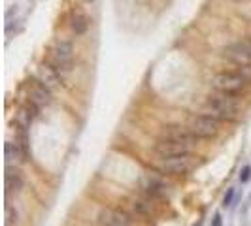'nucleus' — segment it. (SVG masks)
<instances>
[{
	"mask_svg": "<svg viewBox=\"0 0 251 226\" xmlns=\"http://www.w3.org/2000/svg\"><path fill=\"white\" fill-rule=\"evenodd\" d=\"M189 130L201 139H210L215 138L219 134V121L210 117V115H195L189 123Z\"/></svg>",
	"mask_w": 251,
	"mask_h": 226,
	"instance_id": "20e7f679",
	"label": "nucleus"
},
{
	"mask_svg": "<svg viewBox=\"0 0 251 226\" xmlns=\"http://www.w3.org/2000/svg\"><path fill=\"white\" fill-rule=\"evenodd\" d=\"M246 42H248V45H250V49H251V38H248V40H246Z\"/></svg>",
	"mask_w": 251,
	"mask_h": 226,
	"instance_id": "393cba45",
	"label": "nucleus"
},
{
	"mask_svg": "<svg viewBox=\"0 0 251 226\" xmlns=\"http://www.w3.org/2000/svg\"><path fill=\"white\" fill-rule=\"evenodd\" d=\"M163 138L166 139H172V141H179V143H187V145H195L197 143V136L189 130V126L185 128V126L181 125H168L164 126V132H163Z\"/></svg>",
	"mask_w": 251,
	"mask_h": 226,
	"instance_id": "9b49d317",
	"label": "nucleus"
},
{
	"mask_svg": "<svg viewBox=\"0 0 251 226\" xmlns=\"http://www.w3.org/2000/svg\"><path fill=\"white\" fill-rule=\"evenodd\" d=\"M40 110H42V108H40L38 104H34V102H32V100H28V102H26L25 112L28 113V115H30V119H32V121H34V119H38V117H40Z\"/></svg>",
	"mask_w": 251,
	"mask_h": 226,
	"instance_id": "aec40b11",
	"label": "nucleus"
},
{
	"mask_svg": "<svg viewBox=\"0 0 251 226\" xmlns=\"http://www.w3.org/2000/svg\"><path fill=\"white\" fill-rule=\"evenodd\" d=\"M4 219H6V226L19 225V211L13 207L12 203H6V209H4Z\"/></svg>",
	"mask_w": 251,
	"mask_h": 226,
	"instance_id": "f3484780",
	"label": "nucleus"
},
{
	"mask_svg": "<svg viewBox=\"0 0 251 226\" xmlns=\"http://www.w3.org/2000/svg\"><path fill=\"white\" fill-rule=\"evenodd\" d=\"M202 113L214 117L217 121H236L240 113V106L236 102V96L215 92V94H210L206 98L204 106H202Z\"/></svg>",
	"mask_w": 251,
	"mask_h": 226,
	"instance_id": "f257e3e1",
	"label": "nucleus"
},
{
	"mask_svg": "<svg viewBox=\"0 0 251 226\" xmlns=\"http://www.w3.org/2000/svg\"><path fill=\"white\" fill-rule=\"evenodd\" d=\"M212 85L217 92H223L228 96H238L242 90H246L248 81L242 77L240 74L232 72H219L212 77Z\"/></svg>",
	"mask_w": 251,
	"mask_h": 226,
	"instance_id": "f03ea898",
	"label": "nucleus"
},
{
	"mask_svg": "<svg viewBox=\"0 0 251 226\" xmlns=\"http://www.w3.org/2000/svg\"><path fill=\"white\" fill-rule=\"evenodd\" d=\"M28 100H32L34 104H38L40 108L44 106H50L53 102V92H51V87H48L44 81L40 79H32L28 83Z\"/></svg>",
	"mask_w": 251,
	"mask_h": 226,
	"instance_id": "1a4fd4ad",
	"label": "nucleus"
},
{
	"mask_svg": "<svg viewBox=\"0 0 251 226\" xmlns=\"http://www.w3.org/2000/svg\"><path fill=\"white\" fill-rule=\"evenodd\" d=\"M234 200H236V188L234 187H228L225 192V196H223V202H221V205L228 209V207H232L234 205Z\"/></svg>",
	"mask_w": 251,
	"mask_h": 226,
	"instance_id": "6ab92c4d",
	"label": "nucleus"
},
{
	"mask_svg": "<svg viewBox=\"0 0 251 226\" xmlns=\"http://www.w3.org/2000/svg\"><path fill=\"white\" fill-rule=\"evenodd\" d=\"M193 158L191 155H185V157H176V158H166L161 162L159 170L163 174H168V176H185L193 170Z\"/></svg>",
	"mask_w": 251,
	"mask_h": 226,
	"instance_id": "0eeeda50",
	"label": "nucleus"
},
{
	"mask_svg": "<svg viewBox=\"0 0 251 226\" xmlns=\"http://www.w3.org/2000/svg\"><path fill=\"white\" fill-rule=\"evenodd\" d=\"M21 30H23V23H21L19 19H13V21H8V23H6V36L8 38L19 34Z\"/></svg>",
	"mask_w": 251,
	"mask_h": 226,
	"instance_id": "a211bd4d",
	"label": "nucleus"
},
{
	"mask_svg": "<svg viewBox=\"0 0 251 226\" xmlns=\"http://www.w3.org/2000/svg\"><path fill=\"white\" fill-rule=\"evenodd\" d=\"M140 188H142V192L148 194L150 198H164V196L168 194V185L164 183L161 177L151 176V174L142 177Z\"/></svg>",
	"mask_w": 251,
	"mask_h": 226,
	"instance_id": "9d476101",
	"label": "nucleus"
},
{
	"mask_svg": "<svg viewBox=\"0 0 251 226\" xmlns=\"http://www.w3.org/2000/svg\"><path fill=\"white\" fill-rule=\"evenodd\" d=\"M130 211L136 217H150L151 215V203H148L146 200H132L130 202Z\"/></svg>",
	"mask_w": 251,
	"mask_h": 226,
	"instance_id": "dca6fc26",
	"label": "nucleus"
},
{
	"mask_svg": "<svg viewBox=\"0 0 251 226\" xmlns=\"http://www.w3.org/2000/svg\"><path fill=\"white\" fill-rule=\"evenodd\" d=\"M70 28L75 36H83L89 30V19L87 15H83L81 12H75L72 15V21H70Z\"/></svg>",
	"mask_w": 251,
	"mask_h": 226,
	"instance_id": "2eb2a0df",
	"label": "nucleus"
},
{
	"mask_svg": "<svg viewBox=\"0 0 251 226\" xmlns=\"http://www.w3.org/2000/svg\"><path fill=\"white\" fill-rule=\"evenodd\" d=\"M4 155H6V166H19L26 160V155L23 153L21 145L17 141H6Z\"/></svg>",
	"mask_w": 251,
	"mask_h": 226,
	"instance_id": "ddd939ff",
	"label": "nucleus"
},
{
	"mask_svg": "<svg viewBox=\"0 0 251 226\" xmlns=\"http://www.w3.org/2000/svg\"><path fill=\"white\" fill-rule=\"evenodd\" d=\"M251 179V166L248 164V166H244L242 170H240V174H238V181L242 183V185H246L248 181Z\"/></svg>",
	"mask_w": 251,
	"mask_h": 226,
	"instance_id": "412c9836",
	"label": "nucleus"
},
{
	"mask_svg": "<svg viewBox=\"0 0 251 226\" xmlns=\"http://www.w3.org/2000/svg\"><path fill=\"white\" fill-rule=\"evenodd\" d=\"M38 79L44 81L48 87H55V85H61V75L59 70H55L51 64H40L38 66Z\"/></svg>",
	"mask_w": 251,
	"mask_h": 226,
	"instance_id": "4468645a",
	"label": "nucleus"
},
{
	"mask_svg": "<svg viewBox=\"0 0 251 226\" xmlns=\"http://www.w3.org/2000/svg\"><path fill=\"white\" fill-rule=\"evenodd\" d=\"M234 4H246V2H251V0H232Z\"/></svg>",
	"mask_w": 251,
	"mask_h": 226,
	"instance_id": "b1692460",
	"label": "nucleus"
},
{
	"mask_svg": "<svg viewBox=\"0 0 251 226\" xmlns=\"http://www.w3.org/2000/svg\"><path fill=\"white\" fill-rule=\"evenodd\" d=\"M223 55L236 66H251V49L248 42H234L223 49Z\"/></svg>",
	"mask_w": 251,
	"mask_h": 226,
	"instance_id": "423d86ee",
	"label": "nucleus"
},
{
	"mask_svg": "<svg viewBox=\"0 0 251 226\" xmlns=\"http://www.w3.org/2000/svg\"><path fill=\"white\" fill-rule=\"evenodd\" d=\"M195 226H201V225H195Z\"/></svg>",
	"mask_w": 251,
	"mask_h": 226,
	"instance_id": "a878e982",
	"label": "nucleus"
},
{
	"mask_svg": "<svg viewBox=\"0 0 251 226\" xmlns=\"http://www.w3.org/2000/svg\"><path fill=\"white\" fill-rule=\"evenodd\" d=\"M72 61H74V45H72V42L57 40L53 49H51L50 64L59 72H66V70H70Z\"/></svg>",
	"mask_w": 251,
	"mask_h": 226,
	"instance_id": "7ed1b4c3",
	"label": "nucleus"
},
{
	"mask_svg": "<svg viewBox=\"0 0 251 226\" xmlns=\"http://www.w3.org/2000/svg\"><path fill=\"white\" fill-rule=\"evenodd\" d=\"M17 12H19V8H17V6H12V8L6 12V23H8V21H13V15H17Z\"/></svg>",
	"mask_w": 251,
	"mask_h": 226,
	"instance_id": "4be33fe9",
	"label": "nucleus"
},
{
	"mask_svg": "<svg viewBox=\"0 0 251 226\" xmlns=\"http://www.w3.org/2000/svg\"><path fill=\"white\" fill-rule=\"evenodd\" d=\"M155 155L161 158V160H166V158H176V157H185V155H191L193 147L187 145V143H179V141H172V139L161 138L157 143H155Z\"/></svg>",
	"mask_w": 251,
	"mask_h": 226,
	"instance_id": "39448f33",
	"label": "nucleus"
},
{
	"mask_svg": "<svg viewBox=\"0 0 251 226\" xmlns=\"http://www.w3.org/2000/svg\"><path fill=\"white\" fill-rule=\"evenodd\" d=\"M97 223L99 226H132V219L121 209L104 207L97 217Z\"/></svg>",
	"mask_w": 251,
	"mask_h": 226,
	"instance_id": "6e6552de",
	"label": "nucleus"
},
{
	"mask_svg": "<svg viewBox=\"0 0 251 226\" xmlns=\"http://www.w3.org/2000/svg\"><path fill=\"white\" fill-rule=\"evenodd\" d=\"M210 226H223V217H221V213H215L214 215V219H212Z\"/></svg>",
	"mask_w": 251,
	"mask_h": 226,
	"instance_id": "5701e85b",
	"label": "nucleus"
},
{
	"mask_svg": "<svg viewBox=\"0 0 251 226\" xmlns=\"http://www.w3.org/2000/svg\"><path fill=\"white\" fill-rule=\"evenodd\" d=\"M25 188V177L17 166H6V192L19 194Z\"/></svg>",
	"mask_w": 251,
	"mask_h": 226,
	"instance_id": "f8f14e48",
	"label": "nucleus"
}]
</instances>
